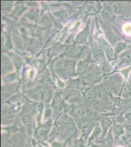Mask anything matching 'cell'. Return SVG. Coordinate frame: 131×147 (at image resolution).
<instances>
[{"instance_id": "6da1fadb", "label": "cell", "mask_w": 131, "mask_h": 147, "mask_svg": "<svg viewBox=\"0 0 131 147\" xmlns=\"http://www.w3.org/2000/svg\"><path fill=\"white\" fill-rule=\"evenodd\" d=\"M100 42H101L102 46L106 53L108 59L111 60L115 59V55H116L115 51L113 50L111 46L109 44L103 39H101Z\"/></svg>"}, {"instance_id": "7a4b0ae2", "label": "cell", "mask_w": 131, "mask_h": 147, "mask_svg": "<svg viewBox=\"0 0 131 147\" xmlns=\"http://www.w3.org/2000/svg\"><path fill=\"white\" fill-rule=\"evenodd\" d=\"M65 69L69 75H75V62L73 60H68L65 63Z\"/></svg>"}, {"instance_id": "3957f363", "label": "cell", "mask_w": 131, "mask_h": 147, "mask_svg": "<svg viewBox=\"0 0 131 147\" xmlns=\"http://www.w3.org/2000/svg\"><path fill=\"white\" fill-rule=\"evenodd\" d=\"M131 46L126 42H120L116 45L115 47V53L116 55L121 53V52L127 49L130 48Z\"/></svg>"}, {"instance_id": "277c9868", "label": "cell", "mask_w": 131, "mask_h": 147, "mask_svg": "<svg viewBox=\"0 0 131 147\" xmlns=\"http://www.w3.org/2000/svg\"><path fill=\"white\" fill-rule=\"evenodd\" d=\"M83 49L79 46H73L69 49V54L72 57H78L82 54Z\"/></svg>"}, {"instance_id": "5b68a950", "label": "cell", "mask_w": 131, "mask_h": 147, "mask_svg": "<svg viewBox=\"0 0 131 147\" xmlns=\"http://www.w3.org/2000/svg\"><path fill=\"white\" fill-rule=\"evenodd\" d=\"M93 55L95 59L97 60H102L104 57L103 49L99 47H95L93 49Z\"/></svg>"}, {"instance_id": "8992f818", "label": "cell", "mask_w": 131, "mask_h": 147, "mask_svg": "<svg viewBox=\"0 0 131 147\" xmlns=\"http://www.w3.org/2000/svg\"><path fill=\"white\" fill-rule=\"evenodd\" d=\"M87 61L86 60L82 61L80 62L77 65V72L79 74L84 73L86 71L87 69Z\"/></svg>"}, {"instance_id": "52a82bcc", "label": "cell", "mask_w": 131, "mask_h": 147, "mask_svg": "<svg viewBox=\"0 0 131 147\" xmlns=\"http://www.w3.org/2000/svg\"><path fill=\"white\" fill-rule=\"evenodd\" d=\"M122 63L126 65H131V53L125 54L121 57Z\"/></svg>"}, {"instance_id": "ba28073f", "label": "cell", "mask_w": 131, "mask_h": 147, "mask_svg": "<svg viewBox=\"0 0 131 147\" xmlns=\"http://www.w3.org/2000/svg\"><path fill=\"white\" fill-rule=\"evenodd\" d=\"M89 34V30L87 28H85L83 32H81L80 34L78 35L77 38V42H82L84 41L86 39Z\"/></svg>"}, {"instance_id": "9c48e42d", "label": "cell", "mask_w": 131, "mask_h": 147, "mask_svg": "<svg viewBox=\"0 0 131 147\" xmlns=\"http://www.w3.org/2000/svg\"><path fill=\"white\" fill-rule=\"evenodd\" d=\"M113 142H114V138L112 135L111 132H110L104 142V147H112Z\"/></svg>"}, {"instance_id": "30bf717a", "label": "cell", "mask_w": 131, "mask_h": 147, "mask_svg": "<svg viewBox=\"0 0 131 147\" xmlns=\"http://www.w3.org/2000/svg\"><path fill=\"white\" fill-rule=\"evenodd\" d=\"M111 121L110 120H108V119L102 120V122H101V125H102V127L103 128V131H104V134H106L107 131L108 130L110 127L111 125Z\"/></svg>"}, {"instance_id": "8fae6325", "label": "cell", "mask_w": 131, "mask_h": 147, "mask_svg": "<svg viewBox=\"0 0 131 147\" xmlns=\"http://www.w3.org/2000/svg\"><path fill=\"white\" fill-rule=\"evenodd\" d=\"M122 96L123 97H128L131 96V88L128 85H125L122 92Z\"/></svg>"}, {"instance_id": "7c38bea8", "label": "cell", "mask_w": 131, "mask_h": 147, "mask_svg": "<svg viewBox=\"0 0 131 147\" xmlns=\"http://www.w3.org/2000/svg\"><path fill=\"white\" fill-rule=\"evenodd\" d=\"M114 130L115 133L118 136H120L124 134V129L122 125L120 124H118L115 126L114 129Z\"/></svg>"}, {"instance_id": "4fadbf2b", "label": "cell", "mask_w": 131, "mask_h": 147, "mask_svg": "<svg viewBox=\"0 0 131 147\" xmlns=\"http://www.w3.org/2000/svg\"><path fill=\"white\" fill-rule=\"evenodd\" d=\"M114 102L115 105L118 108L122 107L123 105H124V101L120 98H116L115 99Z\"/></svg>"}, {"instance_id": "5bb4252c", "label": "cell", "mask_w": 131, "mask_h": 147, "mask_svg": "<svg viewBox=\"0 0 131 147\" xmlns=\"http://www.w3.org/2000/svg\"><path fill=\"white\" fill-rule=\"evenodd\" d=\"M124 140L125 141L126 143L129 145L130 146H131V137L129 136H125L124 137Z\"/></svg>"}, {"instance_id": "9a60e30c", "label": "cell", "mask_w": 131, "mask_h": 147, "mask_svg": "<svg viewBox=\"0 0 131 147\" xmlns=\"http://www.w3.org/2000/svg\"><path fill=\"white\" fill-rule=\"evenodd\" d=\"M125 118L126 119H127L128 121L131 122V111L128 112V113L125 114Z\"/></svg>"}, {"instance_id": "2e32d148", "label": "cell", "mask_w": 131, "mask_h": 147, "mask_svg": "<svg viewBox=\"0 0 131 147\" xmlns=\"http://www.w3.org/2000/svg\"><path fill=\"white\" fill-rule=\"evenodd\" d=\"M101 147L100 146H94V147Z\"/></svg>"}]
</instances>
